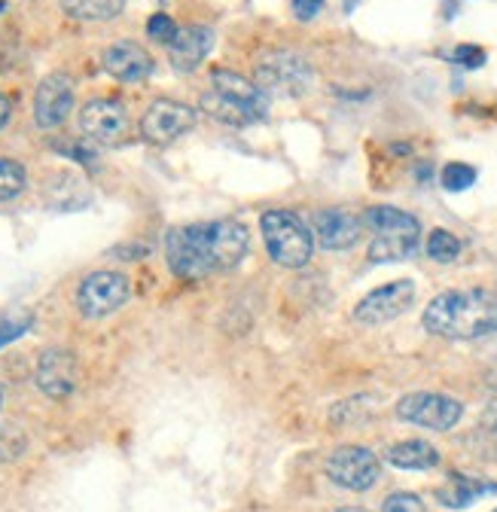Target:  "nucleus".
I'll return each instance as SVG.
<instances>
[{"label":"nucleus","mask_w":497,"mask_h":512,"mask_svg":"<svg viewBox=\"0 0 497 512\" xmlns=\"http://www.w3.org/2000/svg\"><path fill=\"white\" fill-rule=\"evenodd\" d=\"M421 324L430 336L452 342L485 339L497 333V293L485 287L446 290L430 299Z\"/></svg>","instance_id":"f257e3e1"},{"label":"nucleus","mask_w":497,"mask_h":512,"mask_svg":"<svg viewBox=\"0 0 497 512\" xmlns=\"http://www.w3.org/2000/svg\"><path fill=\"white\" fill-rule=\"evenodd\" d=\"M363 223L372 229L369 260L372 263H400L418 253L421 244V223L391 205H376L363 214Z\"/></svg>","instance_id":"f03ea898"},{"label":"nucleus","mask_w":497,"mask_h":512,"mask_svg":"<svg viewBox=\"0 0 497 512\" xmlns=\"http://www.w3.org/2000/svg\"><path fill=\"white\" fill-rule=\"evenodd\" d=\"M263 241L269 247V256L284 269H302L308 266L315 253V235L293 211H266L263 220Z\"/></svg>","instance_id":"7ed1b4c3"},{"label":"nucleus","mask_w":497,"mask_h":512,"mask_svg":"<svg viewBox=\"0 0 497 512\" xmlns=\"http://www.w3.org/2000/svg\"><path fill=\"white\" fill-rule=\"evenodd\" d=\"M168 266L183 281H202L214 272L211 266V247H208V223L180 226L171 229L165 238Z\"/></svg>","instance_id":"20e7f679"},{"label":"nucleus","mask_w":497,"mask_h":512,"mask_svg":"<svg viewBox=\"0 0 497 512\" xmlns=\"http://www.w3.org/2000/svg\"><path fill=\"white\" fill-rule=\"evenodd\" d=\"M260 92L269 95H281V98H299L312 89L315 83V71L299 52H269L260 64H257V80Z\"/></svg>","instance_id":"39448f33"},{"label":"nucleus","mask_w":497,"mask_h":512,"mask_svg":"<svg viewBox=\"0 0 497 512\" xmlns=\"http://www.w3.org/2000/svg\"><path fill=\"white\" fill-rule=\"evenodd\" d=\"M464 415V406L455 397L446 394H430V391H418L409 394L397 403V418L433 433H446L452 430Z\"/></svg>","instance_id":"423d86ee"},{"label":"nucleus","mask_w":497,"mask_h":512,"mask_svg":"<svg viewBox=\"0 0 497 512\" xmlns=\"http://www.w3.org/2000/svg\"><path fill=\"white\" fill-rule=\"evenodd\" d=\"M415 281L409 278H400V281H391L379 290L366 293L357 308H354V320L363 327H382V324H391L400 314H406L415 302Z\"/></svg>","instance_id":"0eeeda50"},{"label":"nucleus","mask_w":497,"mask_h":512,"mask_svg":"<svg viewBox=\"0 0 497 512\" xmlns=\"http://www.w3.org/2000/svg\"><path fill=\"white\" fill-rule=\"evenodd\" d=\"M327 476L348 491H369L382 476V464L363 445H342L327 458Z\"/></svg>","instance_id":"6e6552de"},{"label":"nucleus","mask_w":497,"mask_h":512,"mask_svg":"<svg viewBox=\"0 0 497 512\" xmlns=\"http://www.w3.org/2000/svg\"><path fill=\"white\" fill-rule=\"evenodd\" d=\"M196 125V110L186 107L180 101L171 98H159L147 107L144 119H141V135L156 144V147H168L177 138H183L190 128Z\"/></svg>","instance_id":"1a4fd4ad"},{"label":"nucleus","mask_w":497,"mask_h":512,"mask_svg":"<svg viewBox=\"0 0 497 512\" xmlns=\"http://www.w3.org/2000/svg\"><path fill=\"white\" fill-rule=\"evenodd\" d=\"M132 284L119 272H95L77 290V305L86 317H107L129 302Z\"/></svg>","instance_id":"9d476101"},{"label":"nucleus","mask_w":497,"mask_h":512,"mask_svg":"<svg viewBox=\"0 0 497 512\" xmlns=\"http://www.w3.org/2000/svg\"><path fill=\"white\" fill-rule=\"evenodd\" d=\"M80 128L95 144H116L129 132V113L113 98H95L80 110Z\"/></svg>","instance_id":"9b49d317"},{"label":"nucleus","mask_w":497,"mask_h":512,"mask_svg":"<svg viewBox=\"0 0 497 512\" xmlns=\"http://www.w3.org/2000/svg\"><path fill=\"white\" fill-rule=\"evenodd\" d=\"M74 110V80L68 74H49L34 92V119L40 128H58Z\"/></svg>","instance_id":"f8f14e48"},{"label":"nucleus","mask_w":497,"mask_h":512,"mask_svg":"<svg viewBox=\"0 0 497 512\" xmlns=\"http://www.w3.org/2000/svg\"><path fill=\"white\" fill-rule=\"evenodd\" d=\"M77 357L65 348H49L37 360V388L49 400H65L77 391Z\"/></svg>","instance_id":"ddd939ff"},{"label":"nucleus","mask_w":497,"mask_h":512,"mask_svg":"<svg viewBox=\"0 0 497 512\" xmlns=\"http://www.w3.org/2000/svg\"><path fill=\"white\" fill-rule=\"evenodd\" d=\"M101 64H104V71L119 83H144L156 68L153 55L141 43H132V40H119V43L107 46L101 55Z\"/></svg>","instance_id":"4468645a"},{"label":"nucleus","mask_w":497,"mask_h":512,"mask_svg":"<svg viewBox=\"0 0 497 512\" xmlns=\"http://www.w3.org/2000/svg\"><path fill=\"white\" fill-rule=\"evenodd\" d=\"M208 247H211L214 272H226L244 260L247 247H251V235L235 220H217V223H208Z\"/></svg>","instance_id":"2eb2a0df"},{"label":"nucleus","mask_w":497,"mask_h":512,"mask_svg":"<svg viewBox=\"0 0 497 512\" xmlns=\"http://www.w3.org/2000/svg\"><path fill=\"white\" fill-rule=\"evenodd\" d=\"M214 46V31L205 25L177 28V37L168 43V61L177 74H193L199 64L208 58Z\"/></svg>","instance_id":"dca6fc26"},{"label":"nucleus","mask_w":497,"mask_h":512,"mask_svg":"<svg viewBox=\"0 0 497 512\" xmlns=\"http://www.w3.org/2000/svg\"><path fill=\"white\" fill-rule=\"evenodd\" d=\"M315 235L327 250H348L363 235V220L342 208H324L315 214Z\"/></svg>","instance_id":"f3484780"},{"label":"nucleus","mask_w":497,"mask_h":512,"mask_svg":"<svg viewBox=\"0 0 497 512\" xmlns=\"http://www.w3.org/2000/svg\"><path fill=\"white\" fill-rule=\"evenodd\" d=\"M385 461L397 470H433L440 467V452L424 439H406L388 448Z\"/></svg>","instance_id":"a211bd4d"},{"label":"nucleus","mask_w":497,"mask_h":512,"mask_svg":"<svg viewBox=\"0 0 497 512\" xmlns=\"http://www.w3.org/2000/svg\"><path fill=\"white\" fill-rule=\"evenodd\" d=\"M211 80H214V92H220V95H226V98H232V101H241V104H247V107H254L260 116H266L269 98L260 92L257 83L244 80V77L235 74V71H214Z\"/></svg>","instance_id":"6ab92c4d"},{"label":"nucleus","mask_w":497,"mask_h":512,"mask_svg":"<svg viewBox=\"0 0 497 512\" xmlns=\"http://www.w3.org/2000/svg\"><path fill=\"white\" fill-rule=\"evenodd\" d=\"M485 494H497V485L494 482H479V479L461 476V473H452L449 482L437 491L440 503L449 506V509H464V506L476 503Z\"/></svg>","instance_id":"aec40b11"},{"label":"nucleus","mask_w":497,"mask_h":512,"mask_svg":"<svg viewBox=\"0 0 497 512\" xmlns=\"http://www.w3.org/2000/svg\"><path fill=\"white\" fill-rule=\"evenodd\" d=\"M199 107H202L211 119H217V122H223V125H251V122L263 119L254 107H247V104H241V101H232V98H226V95H220V92H214V89L202 95Z\"/></svg>","instance_id":"412c9836"},{"label":"nucleus","mask_w":497,"mask_h":512,"mask_svg":"<svg viewBox=\"0 0 497 512\" xmlns=\"http://www.w3.org/2000/svg\"><path fill=\"white\" fill-rule=\"evenodd\" d=\"M61 7H65L71 19H80V22H110L122 16L126 0H61Z\"/></svg>","instance_id":"4be33fe9"},{"label":"nucleus","mask_w":497,"mask_h":512,"mask_svg":"<svg viewBox=\"0 0 497 512\" xmlns=\"http://www.w3.org/2000/svg\"><path fill=\"white\" fill-rule=\"evenodd\" d=\"M25 183H28V174L16 159H0V202L16 199L25 189Z\"/></svg>","instance_id":"5701e85b"},{"label":"nucleus","mask_w":497,"mask_h":512,"mask_svg":"<svg viewBox=\"0 0 497 512\" xmlns=\"http://www.w3.org/2000/svg\"><path fill=\"white\" fill-rule=\"evenodd\" d=\"M461 253V241L449 232V229H433L430 238H427V256L437 263H452L458 260Z\"/></svg>","instance_id":"b1692460"},{"label":"nucleus","mask_w":497,"mask_h":512,"mask_svg":"<svg viewBox=\"0 0 497 512\" xmlns=\"http://www.w3.org/2000/svg\"><path fill=\"white\" fill-rule=\"evenodd\" d=\"M28 436L13 427V424H0V464H13L25 455Z\"/></svg>","instance_id":"393cba45"},{"label":"nucleus","mask_w":497,"mask_h":512,"mask_svg":"<svg viewBox=\"0 0 497 512\" xmlns=\"http://www.w3.org/2000/svg\"><path fill=\"white\" fill-rule=\"evenodd\" d=\"M31 324H34V314H31V311H25V308H19V311L7 314L4 320H0V348H7L10 342L22 339V336L31 330Z\"/></svg>","instance_id":"a878e982"},{"label":"nucleus","mask_w":497,"mask_h":512,"mask_svg":"<svg viewBox=\"0 0 497 512\" xmlns=\"http://www.w3.org/2000/svg\"><path fill=\"white\" fill-rule=\"evenodd\" d=\"M476 183V168L473 165H464V162H449L443 168V186L449 192H464Z\"/></svg>","instance_id":"bb28decb"},{"label":"nucleus","mask_w":497,"mask_h":512,"mask_svg":"<svg viewBox=\"0 0 497 512\" xmlns=\"http://www.w3.org/2000/svg\"><path fill=\"white\" fill-rule=\"evenodd\" d=\"M147 37L150 40H156V43H171L174 37H177V25H174V19L168 16V13H153L150 16V22H147Z\"/></svg>","instance_id":"cd10ccee"},{"label":"nucleus","mask_w":497,"mask_h":512,"mask_svg":"<svg viewBox=\"0 0 497 512\" xmlns=\"http://www.w3.org/2000/svg\"><path fill=\"white\" fill-rule=\"evenodd\" d=\"M382 512H424V500L418 494H409V491H400V494H391L382 506Z\"/></svg>","instance_id":"c85d7f7f"},{"label":"nucleus","mask_w":497,"mask_h":512,"mask_svg":"<svg viewBox=\"0 0 497 512\" xmlns=\"http://www.w3.org/2000/svg\"><path fill=\"white\" fill-rule=\"evenodd\" d=\"M452 61L461 64V68H482V61H485V52L479 46H458L452 52Z\"/></svg>","instance_id":"c756f323"},{"label":"nucleus","mask_w":497,"mask_h":512,"mask_svg":"<svg viewBox=\"0 0 497 512\" xmlns=\"http://www.w3.org/2000/svg\"><path fill=\"white\" fill-rule=\"evenodd\" d=\"M324 10V0H293V13L299 22H312Z\"/></svg>","instance_id":"7c9ffc66"},{"label":"nucleus","mask_w":497,"mask_h":512,"mask_svg":"<svg viewBox=\"0 0 497 512\" xmlns=\"http://www.w3.org/2000/svg\"><path fill=\"white\" fill-rule=\"evenodd\" d=\"M7 119H10V98L0 92V128L7 125Z\"/></svg>","instance_id":"2f4dec72"},{"label":"nucleus","mask_w":497,"mask_h":512,"mask_svg":"<svg viewBox=\"0 0 497 512\" xmlns=\"http://www.w3.org/2000/svg\"><path fill=\"white\" fill-rule=\"evenodd\" d=\"M357 4H360V0H342L345 13H354V10H357Z\"/></svg>","instance_id":"473e14b6"},{"label":"nucleus","mask_w":497,"mask_h":512,"mask_svg":"<svg viewBox=\"0 0 497 512\" xmlns=\"http://www.w3.org/2000/svg\"><path fill=\"white\" fill-rule=\"evenodd\" d=\"M339 512H366V509H357V506H348V509H339Z\"/></svg>","instance_id":"72a5a7b5"},{"label":"nucleus","mask_w":497,"mask_h":512,"mask_svg":"<svg viewBox=\"0 0 497 512\" xmlns=\"http://www.w3.org/2000/svg\"><path fill=\"white\" fill-rule=\"evenodd\" d=\"M449 4H461V0H449Z\"/></svg>","instance_id":"f704fd0d"},{"label":"nucleus","mask_w":497,"mask_h":512,"mask_svg":"<svg viewBox=\"0 0 497 512\" xmlns=\"http://www.w3.org/2000/svg\"><path fill=\"white\" fill-rule=\"evenodd\" d=\"M0 10H4V4H0Z\"/></svg>","instance_id":"c9c22d12"},{"label":"nucleus","mask_w":497,"mask_h":512,"mask_svg":"<svg viewBox=\"0 0 497 512\" xmlns=\"http://www.w3.org/2000/svg\"><path fill=\"white\" fill-rule=\"evenodd\" d=\"M0 403H4V397H0Z\"/></svg>","instance_id":"e433bc0d"},{"label":"nucleus","mask_w":497,"mask_h":512,"mask_svg":"<svg viewBox=\"0 0 497 512\" xmlns=\"http://www.w3.org/2000/svg\"><path fill=\"white\" fill-rule=\"evenodd\" d=\"M494 512H497V509H494Z\"/></svg>","instance_id":"4c0bfd02"}]
</instances>
